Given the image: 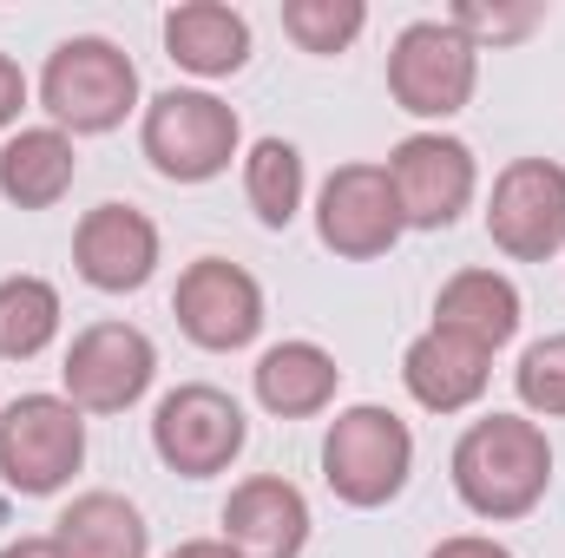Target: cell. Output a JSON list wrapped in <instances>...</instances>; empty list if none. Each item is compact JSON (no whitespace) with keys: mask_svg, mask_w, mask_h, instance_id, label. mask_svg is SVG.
I'll return each instance as SVG.
<instances>
[{"mask_svg":"<svg viewBox=\"0 0 565 558\" xmlns=\"http://www.w3.org/2000/svg\"><path fill=\"white\" fill-rule=\"evenodd\" d=\"M316 237L342 264H375V257H388L408 237L402 204H395V184H388V171L375 158L335 164L316 184Z\"/></svg>","mask_w":565,"mask_h":558,"instance_id":"obj_11","label":"cell"},{"mask_svg":"<svg viewBox=\"0 0 565 558\" xmlns=\"http://www.w3.org/2000/svg\"><path fill=\"white\" fill-rule=\"evenodd\" d=\"M487 382H493V355L473 348L454 329H434L427 322L422 335L402 348V388H408V401L427 408V415H467V408H480Z\"/></svg>","mask_w":565,"mask_h":558,"instance_id":"obj_15","label":"cell"},{"mask_svg":"<svg viewBox=\"0 0 565 558\" xmlns=\"http://www.w3.org/2000/svg\"><path fill=\"white\" fill-rule=\"evenodd\" d=\"M158 33H164L171 66H184L191 79H231V73L250 66V20H244V7H224V0H178Z\"/></svg>","mask_w":565,"mask_h":558,"instance_id":"obj_17","label":"cell"},{"mask_svg":"<svg viewBox=\"0 0 565 558\" xmlns=\"http://www.w3.org/2000/svg\"><path fill=\"white\" fill-rule=\"evenodd\" d=\"M158 382V342L145 335L139 322H86L73 342H66V362H60V395L79 408V415H126L139 408Z\"/></svg>","mask_w":565,"mask_h":558,"instance_id":"obj_8","label":"cell"},{"mask_svg":"<svg viewBox=\"0 0 565 558\" xmlns=\"http://www.w3.org/2000/svg\"><path fill=\"white\" fill-rule=\"evenodd\" d=\"M244 204L257 211L264 230H289L309 204V164L289 139L244 144Z\"/></svg>","mask_w":565,"mask_h":558,"instance_id":"obj_21","label":"cell"},{"mask_svg":"<svg viewBox=\"0 0 565 558\" xmlns=\"http://www.w3.org/2000/svg\"><path fill=\"white\" fill-rule=\"evenodd\" d=\"M447 20L487 53V46H520L526 33H540L546 26V7L540 0H526V7H500V0H454L447 7Z\"/></svg>","mask_w":565,"mask_h":558,"instance_id":"obj_25","label":"cell"},{"mask_svg":"<svg viewBox=\"0 0 565 558\" xmlns=\"http://www.w3.org/2000/svg\"><path fill=\"white\" fill-rule=\"evenodd\" d=\"M26 99H33V86H26L20 60H13V53H0V139H7V132H20Z\"/></svg>","mask_w":565,"mask_h":558,"instance_id":"obj_26","label":"cell"},{"mask_svg":"<svg viewBox=\"0 0 565 558\" xmlns=\"http://www.w3.org/2000/svg\"><path fill=\"white\" fill-rule=\"evenodd\" d=\"M250 447V415L217 382H178L151 408V453L178 480H217Z\"/></svg>","mask_w":565,"mask_h":558,"instance_id":"obj_6","label":"cell"},{"mask_svg":"<svg viewBox=\"0 0 565 558\" xmlns=\"http://www.w3.org/2000/svg\"><path fill=\"white\" fill-rule=\"evenodd\" d=\"M487 237L513 264L565 257V164L559 158H513V164L493 171Z\"/></svg>","mask_w":565,"mask_h":558,"instance_id":"obj_12","label":"cell"},{"mask_svg":"<svg viewBox=\"0 0 565 558\" xmlns=\"http://www.w3.org/2000/svg\"><path fill=\"white\" fill-rule=\"evenodd\" d=\"M217 526H224L217 539L237 558H302L309 552V533H316L302 486L282 480V473H250V480H237Z\"/></svg>","mask_w":565,"mask_h":558,"instance_id":"obj_14","label":"cell"},{"mask_svg":"<svg viewBox=\"0 0 565 558\" xmlns=\"http://www.w3.org/2000/svg\"><path fill=\"white\" fill-rule=\"evenodd\" d=\"M480 86V46L440 13V20H408L388 40V99L422 119V132H440L473 106Z\"/></svg>","mask_w":565,"mask_h":558,"instance_id":"obj_5","label":"cell"},{"mask_svg":"<svg viewBox=\"0 0 565 558\" xmlns=\"http://www.w3.org/2000/svg\"><path fill=\"white\" fill-rule=\"evenodd\" d=\"M460 506L487 526L526 519L553 486V440L533 415H480L447 453Z\"/></svg>","mask_w":565,"mask_h":558,"instance_id":"obj_1","label":"cell"},{"mask_svg":"<svg viewBox=\"0 0 565 558\" xmlns=\"http://www.w3.org/2000/svg\"><path fill=\"white\" fill-rule=\"evenodd\" d=\"M158 264H164V237H158L151 211H139V204L106 197L73 224V270L99 296H139L158 277Z\"/></svg>","mask_w":565,"mask_h":558,"instance_id":"obj_13","label":"cell"},{"mask_svg":"<svg viewBox=\"0 0 565 558\" xmlns=\"http://www.w3.org/2000/svg\"><path fill=\"white\" fill-rule=\"evenodd\" d=\"M53 539L66 558H151V526L145 513L113 493V486H93V493H73L53 519Z\"/></svg>","mask_w":565,"mask_h":558,"instance_id":"obj_20","label":"cell"},{"mask_svg":"<svg viewBox=\"0 0 565 558\" xmlns=\"http://www.w3.org/2000/svg\"><path fill=\"white\" fill-rule=\"evenodd\" d=\"M171 315H178V335L204 355H244L264 322H270V302H264V282L250 277L244 264L231 257H198L178 270L171 289Z\"/></svg>","mask_w":565,"mask_h":558,"instance_id":"obj_9","label":"cell"},{"mask_svg":"<svg viewBox=\"0 0 565 558\" xmlns=\"http://www.w3.org/2000/svg\"><path fill=\"white\" fill-rule=\"evenodd\" d=\"M415 480V427L382 408V401H349L335 408V420L322 427V486L355 506V513H375V506H395Z\"/></svg>","mask_w":565,"mask_h":558,"instance_id":"obj_4","label":"cell"},{"mask_svg":"<svg viewBox=\"0 0 565 558\" xmlns=\"http://www.w3.org/2000/svg\"><path fill=\"white\" fill-rule=\"evenodd\" d=\"M0 408H7V401H0Z\"/></svg>","mask_w":565,"mask_h":558,"instance_id":"obj_30","label":"cell"},{"mask_svg":"<svg viewBox=\"0 0 565 558\" xmlns=\"http://www.w3.org/2000/svg\"><path fill=\"white\" fill-rule=\"evenodd\" d=\"M369 7L362 0H282V33L296 40V53L309 60H335L362 40Z\"/></svg>","mask_w":565,"mask_h":558,"instance_id":"obj_23","label":"cell"},{"mask_svg":"<svg viewBox=\"0 0 565 558\" xmlns=\"http://www.w3.org/2000/svg\"><path fill=\"white\" fill-rule=\"evenodd\" d=\"M164 558H237L224 539H184V546H171Z\"/></svg>","mask_w":565,"mask_h":558,"instance_id":"obj_29","label":"cell"},{"mask_svg":"<svg viewBox=\"0 0 565 558\" xmlns=\"http://www.w3.org/2000/svg\"><path fill=\"white\" fill-rule=\"evenodd\" d=\"M250 395L270 420H316L335 408L342 395V362L309 342V335H289V342H270L250 368Z\"/></svg>","mask_w":565,"mask_h":558,"instance_id":"obj_16","label":"cell"},{"mask_svg":"<svg viewBox=\"0 0 565 558\" xmlns=\"http://www.w3.org/2000/svg\"><path fill=\"white\" fill-rule=\"evenodd\" d=\"M66 329V302L60 289L33 270L0 277V362H40Z\"/></svg>","mask_w":565,"mask_h":558,"instance_id":"obj_22","label":"cell"},{"mask_svg":"<svg viewBox=\"0 0 565 558\" xmlns=\"http://www.w3.org/2000/svg\"><path fill=\"white\" fill-rule=\"evenodd\" d=\"M139 151L164 184H211L244 164V119L211 86H164L139 112Z\"/></svg>","mask_w":565,"mask_h":558,"instance_id":"obj_3","label":"cell"},{"mask_svg":"<svg viewBox=\"0 0 565 558\" xmlns=\"http://www.w3.org/2000/svg\"><path fill=\"white\" fill-rule=\"evenodd\" d=\"M40 106H46V126H60L66 139H106L132 112H145L139 66L119 40L73 33L40 66Z\"/></svg>","mask_w":565,"mask_h":558,"instance_id":"obj_2","label":"cell"},{"mask_svg":"<svg viewBox=\"0 0 565 558\" xmlns=\"http://www.w3.org/2000/svg\"><path fill=\"white\" fill-rule=\"evenodd\" d=\"M79 178V144L60 126H20L0 139V197L13 211H53Z\"/></svg>","mask_w":565,"mask_h":558,"instance_id":"obj_19","label":"cell"},{"mask_svg":"<svg viewBox=\"0 0 565 558\" xmlns=\"http://www.w3.org/2000/svg\"><path fill=\"white\" fill-rule=\"evenodd\" d=\"M513 395H520V415L565 420V329L520 348V362H513Z\"/></svg>","mask_w":565,"mask_h":558,"instance_id":"obj_24","label":"cell"},{"mask_svg":"<svg viewBox=\"0 0 565 558\" xmlns=\"http://www.w3.org/2000/svg\"><path fill=\"white\" fill-rule=\"evenodd\" d=\"M86 466V415L66 395H20L0 408V486L53 500Z\"/></svg>","mask_w":565,"mask_h":558,"instance_id":"obj_7","label":"cell"},{"mask_svg":"<svg viewBox=\"0 0 565 558\" xmlns=\"http://www.w3.org/2000/svg\"><path fill=\"white\" fill-rule=\"evenodd\" d=\"M0 558H66V552H60V539H53V533H26V539H7Z\"/></svg>","mask_w":565,"mask_h":558,"instance_id":"obj_28","label":"cell"},{"mask_svg":"<svg viewBox=\"0 0 565 558\" xmlns=\"http://www.w3.org/2000/svg\"><path fill=\"white\" fill-rule=\"evenodd\" d=\"M382 171L395 184V204H402L408 230H454L480 197V158L454 132H408L382 158Z\"/></svg>","mask_w":565,"mask_h":558,"instance_id":"obj_10","label":"cell"},{"mask_svg":"<svg viewBox=\"0 0 565 558\" xmlns=\"http://www.w3.org/2000/svg\"><path fill=\"white\" fill-rule=\"evenodd\" d=\"M427 558H513V546L493 539V533H454V539H440Z\"/></svg>","mask_w":565,"mask_h":558,"instance_id":"obj_27","label":"cell"},{"mask_svg":"<svg viewBox=\"0 0 565 558\" xmlns=\"http://www.w3.org/2000/svg\"><path fill=\"white\" fill-rule=\"evenodd\" d=\"M520 322H526V296L507 270H454L434 296V329H454L487 355H500L520 335Z\"/></svg>","mask_w":565,"mask_h":558,"instance_id":"obj_18","label":"cell"}]
</instances>
